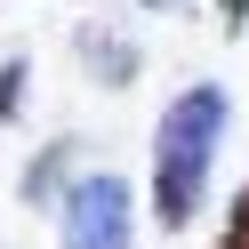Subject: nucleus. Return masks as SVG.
<instances>
[{"label": "nucleus", "mask_w": 249, "mask_h": 249, "mask_svg": "<svg viewBox=\"0 0 249 249\" xmlns=\"http://www.w3.org/2000/svg\"><path fill=\"white\" fill-rule=\"evenodd\" d=\"M17 105H24V56H8L0 65V121H17Z\"/></svg>", "instance_id": "6"}, {"label": "nucleus", "mask_w": 249, "mask_h": 249, "mask_svg": "<svg viewBox=\"0 0 249 249\" xmlns=\"http://www.w3.org/2000/svg\"><path fill=\"white\" fill-rule=\"evenodd\" d=\"M217 249H249V185L225 201V225H217Z\"/></svg>", "instance_id": "5"}, {"label": "nucleus", "mask_w": 249, "mask_h": 249, "mask_svg": "<svg viewBox=\"0 0 249 249\" xmlns=\"http://www.w3.org/2000/svg\"><path fill=\"white\" fill-rule=\"evenodd\" d=\"M81 56H89V65H97V72H105L113 89L129 81V72H137V49H129V40H105V33H89V40H81Z\"/></svg>", "instance_id": "3"}, {"label": "nucleus", "mask_w": 249, "mask_h": 249, "mask_svg": "<svg viewBox=\"0 0 249 249\" xmlns=\"http://www.w3.org/2000/svg\"><path fill=\"white\" fill-rule=\"evenodd\" d=\"M65 249H129L137 241V201H129V177L97 169V177H72L65 185Z\"/></svg>", "instance_id": "2"}, {"label": "nucleus", "mask_w": 249, "mask_h": 249, "mask_svg": "<svg viewBox=\"0 0 249 249\" xmlns=\"http://www.w3.org/2000/svg\"><path fill=\"white\" fill-rule=\"evenodd\" d=\"M145 8H177V0H145Z\"/></svg>", "instance_id": "8"}, {"label": "nucleus", "mask_w": 249, "mask_h": 249, "mask_svg": "<svg viewBox=\"0 0 249 249\" xmlns=\"http://www.w3.org/2000/svg\"><path fill=\"white\" fill-rule=\"evenodd\" d=\"M217 17H225L233 33H241V17H249V0H217Z\"/></svg>", "instance_id": "7"}, {"label": "nucleus", "mask_w": 249, "mask_h": 249, "mask_svg": "<svg viewBox=\"0 0 249 249\" xmlns=\"http://www.w3.org/2000/svg\"><path fill=\"white\" fill-rule=\"evenodd\" d=\"M217 145H225V89L217 81L177 89L169 113H161V129H153V217H161L169 233H185L201 217Z\"/></svg>", "instance_id": "1"}, {"label": "nucleus", "mask_w": 249, "mask_h": 249, "mask_svg": "<svg viewBox=\"0 0 249 249\" xmlns=\"http://www.w3.org/2000/svg\"><path fill=\"white\" fill-rule=\"evenodd\" d=\"M65 161H72V145H49L33 169H24V201H49L56 185H65Z\"/></svg>", "instance_id": "4"}]
</instances>
